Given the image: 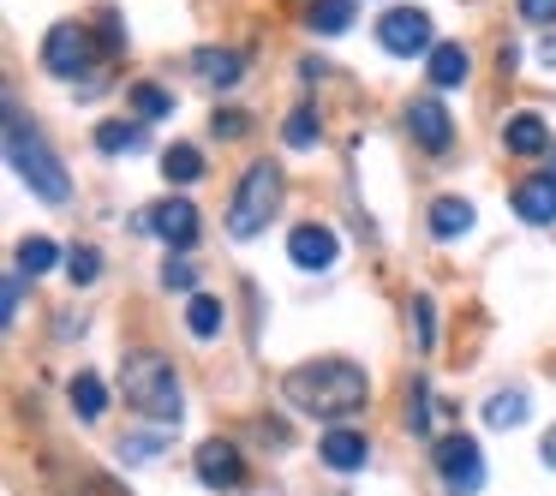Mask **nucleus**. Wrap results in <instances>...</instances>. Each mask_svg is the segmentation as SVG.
<instances>
[{"label": "nucleus", "instance_id": "obj_1", "mask_svg": "<svg viewBox=\"0 0 556 496\" xmlns=\"http://www.w3.org/2000/svg\"><path fill=\"white\" fill-rule=\"evenodd\" d=\"M281 395H288L305 419L341 424L371 400V377L353 359H312V365H293V371L281 377Z\"/></svg>", "mask_w": 556, "mask_h": 496}, {"label": "nucleus", "instance_id": "obj_2", "mask_svg": "<svg viewBox=\"0 0 556 496\" xmlns=\"http://www.w3.org/2000/svg\"><path fill=\"white\" fill-rule=\"evenodd\" d=\"M7 156H13L18 180H25L42 204H66V198H73V180H66L61 156L49 150V138L30 126V114L18 109V102H7Z\"/></svg>", "mask_w": 556, "mask_h": 496}, {"label": "nucleus", "instance_id": "obj_3", "mask_svg": "<svg viewBox=\"0 0 556 496\" xmlns=\"http://www.w3.org/2000/svg\"><path fill=\"white\" fill-rule=\"evenodd\" d=\"M121 395H126V407L144 412L150 424H180V412H186V395H180V377H174V365L162 359V353H150V347L126 353V365H121Z\"/></svg>", "mask_w": 556, "mask_h": 496}, {"label": "nucleus", "instance_id": "obj_4", "mask_svg": "<svg viewBox=\"0 0 556 496\" xmlns=\"http://www.w3.org/2000/svg\"><path fill=\"white\" fill-rule=\"evenodd\" d=\"M276 198H281V168L276 162H252L240 180V192H233L228 204V233L233 240H257V233L269 228V216H276Z\"/></svg>", "mask_w": 556, "mask_h": 496}, {"label": "nucleus", "instance_id": "obj_5", "mask_svg": "<svg viewBox=\"0 0 556 496\" xmlns=\"http://www.w3.org/2000/svg\"><path fill=\"white\" fill-rule=\"evenodd\" d=\"M431 455H437V472H443V491L448 496H479L484 491V448L472 443L467 431L443 436Z\"/></svg>", "mask_w": 556, "mask_h": 496}, {"label": "nucleus", "instance_id": "obj_6", "mask_svg": "<svg viewBox=\"0 0 556 496\" xmlns=\"http://www.w3.org/2000/svg\"><path fill=\"white\" fill-rule=\"evenodd\" d=\"M97 61H102V49L85 25H54L49 37H42V66H49L54 78H85Z\"/></svg>", "mask_w": 556, "mask_h": 496}, {"label": "nucleus", "instance_id": "obj_7", "mask_svg": "<svg viewBox=\"0 0 556 496\" xmlns=\"http://www.w3.org/2000/svg\"><path fill=\"white\" fill-rule=\"evenodd\" d=\"M377 42H383L395 61H413V54H431V13H419V7H395V13L377 18Z\"/></svg>", "mask_w": 556, "mask_h": 496}, {"label": "nucleus", "instance_id": "obj_8", "mask_svg": "<svg viewBox=\"0 0 556 496\" xmlns=\"http://www.w3.org/2000/svg\"><path fill=\"white\" fill-rule=\"evenodd\" d=\"M198 484L204 491H240L245 484V455L240 443H228V436H210V443H198Z\"/></svg>", "mask_w": 556, "mask_h": 496}, {"label": "nucleus", "instance_id": "obj_9", "mask_svg": "<svg viewBox=\"0 0 556 496\" xmlns=\"http://www.w3.org/2000/svg\"><path fill=\"white\" fill-rule=\"evenodd\" d=\"M288 257L305 269V276H324V269H336V257H341V240L324 228V221H300V228L288 233Z\"/></svg>", "mask_w": 556, "mask_h": 496}, {"label": "nucleus", "instance_id": "obj_10", "mask_svg": "<svg viewBox=\"0 0 556 496\" xmlns=\"http://www.w3.org/2000/svg\"><path fill=\"white\" fill-rule=\"evenodd\" d=\"M144 228L156 233L162 245H174V252H186V245L198 240V204H186V198H162V204H150Z\"/></svg>", "mask_w": 556, "mask_h": 496}, {"label": "nucleus", "instance_id": "obj_11", "mask_svg": "<svg viewBox=\"0 0 556 496\" xmlns=\"http://www.w3.org/2000/svg\"><path fill=\"white\" fill-rule=\"evenodd\" d=\"M407 132H413V144H419V150H431V156H443V150H448V138H455V126H448L443 102L419 97V102L407 109Z\"/></svg>", "mask_w": 556, "mask_h": 496}, {"label": "nucleus", "instance_id": "obj_12", "mask_svg": "<svg viewBox=\"0 0 556 496\" xmlns=\"http://www.w3.org/2000/svg\"><path fill=\"white\" fill-rule=\"evenodd\" d=\"M317 460L336 472H359L365 460H371V443H365V431H348V424H329L324 443H317Z\"/></svg>", "mask_w": 556, "mask_h": 496}, {"label": "nucleus", "instance_id": "obj_13", "mask_svg": "<svg viewBox=\"0 0 556 496\" xmlns=\"http://www.w3.org/2000/svg\"><path fill=\"white\" fill-rule=\"evenodd\" d=\"M515 209H520V221H532V228L556 221V174H532V180H520L515 186Z\"/></svg>", "mask_w": 556, "mask_h": 496}, {"label": "nucleus", "instance_id": "obj_14", "mask_svg": "<svg viewBox=\"0 0 556 496\" xmlns=\"http://www.w3.org/2000/svg\"><path fill=\"white\" fill-rule=\"evenodd\" d=\"M503 144L515 150V156H544V150H551V126H544L539 114H508Z\"/></svg>", "mask_w": 556, "mask_h": 496}, {"label": "nucleus", "instance_id": "obj_15", "mask_svg": "<svg viewBox=\"0 0 556 496\" xmlns=\"http://www.w3.org/2000/svg\"><path fill=\"white\" fill-rule=\"evenodd\" d=\"M425 73H431L437 90H455V85H467L472 61H467V49H460V42H437V49H431V66H425Z\"/></svg>", "mask_w": 556, "mask_h": 496}, {"label": "nucleus", "instance_id": "obj_16", "mask_svg": "<svg viewBox=\"0 0 556 496\" xmlns=\"http://www.w3.org/2000/svg\"><path fill=\"white\" fill-rule=\"evenodd\" d=\"M240 73H245L240 49H198V78H204V85L228 90V85H240Z\"/></svg>", "mask_w": 556, "mask_h": 496}, {"label": "nucleus", "instance_id": "obj_17", "mask_svg": "<svg viewBox=\"0 0 556 496\" xmlns=\"http://www.w3.org/2000/svg\"><path fill=\"white\" fill-rule=\"evenodd\" d=\"M66 395H73V412H78V419H102V412H109V389H102L97 371H78L73 383H66Z\"/></svg>", "mask_w": 556, "mask_h": 496}, {"label": "nucleus", "instance_id": "obj_18", "mask_svg": "<svg viewBox=\"0 0 556 496\" xmlns=\"http://www.w3.org/2000/svg\"><path fill=\"white\" fill-rule=\"evenodd\" d=\"M467 228H472V204H467V198H437V204H431V233H437V240H460Z\"/></svg>", "mask_w": 556, "mask_h": 496}, {"label": "nucleus", "instance_id": "obj_19", "mask_svg": "<svg viewBox=\"0 0 556 496\" xmlns=\"http://www.w3.org/2000/svg\"><path fill=\"white\" fill-rule=\"evenodd\" d=\"M484 424H491V431H515V424H527V395H520V389H496V395L484 400Z\"/></svg>", "mask_w": 556, "mask_h": 496}, {"label": "nucleus", "instance_id": "obj_20", "mask_svg": "<svg viewBox=\"0 0 556 496\" xmlns=\"http://www.w3.org/2000/svg\"><path fill=\"white\" fill-rule=\"evenodd\" d=\"M305 25H312L317 37H341V30L353 25V0H312V7H305Z\"/></svg>", "mask_w": 556, "mask_h": 496}, {"label": "nucleus", "instance_id": "obj_21", "mask_svg": "<svg viewBox=\"0 0 556 496\" xmlns=\"http://www.w3.org/2000/svg\"><path fill=\"white\" fill-rule=\"evenodd\" d=\"M126 109H132L138 120H162V114H174V97L162 85H132L126 90Z\"/></svg>", "mask_w": 556, "mask_h": 496}, {"label": "nucleus", "instance_id": "obj_22", "mask_svg": "<svg viewBox=\"0 0 556 496\" xmlns=\"http://www.w3.org/2000/svg\"><path fill=\"white\" fill-rule=\"evenodd\" d=\"M222 317H228V311H222V300H210V293H192V305H186V329H192L198 341H210V335H216V329H222Z\"/></svg>", "mask_w": 556, "mask_h": 496}, {"label": "nucleus", "instance_id": "obj_23", "mask_svg": "<svg viewBox=\"0 0 556 496\" xmlns=\"http://www.w3.org/2000/svg\"><path fill=\"white\" fill-rule=\"evenodd\" d=\"M162 174H168V180H180V186H192V180H204V156H198L192 144H174L168 156H162Z\"/></svg>", "mask_w": 556, "mask_h": 496}, {"label": "nucleus", "instance_id": "obj_24", "mask_svg": "<svg viewBox=\"0 0 556 496\" xmlns=\"http://www.w3.org/2000/svg\"><path fill=\"white\" fill-rule=\"evenodd\" d=\"M138 144H144V126H126V120H102L97 126V150H109V156L138 150Z\"/></svg>", "mask_w": 556, "mask_h": 496}, {"label": "nucleus", "instance_id": "obj_25", "mask_svg": "<svg viewBox=\"0 0 556 496\" xmlns=\"http://www.w3.org/2000/svg\"><path fill=\"white\" fill-rule=\"evenodd\" d=\"M54 257H61V245L37 233V240L18 245V276H42V269H54Z\"/></svg>", "mask_w": 556, "mask_h": 496}, {"label": "nucleus", "instance_id": "obj_26", "mask_svg": "<svg viewBox=\"0 0 556 496\" xmlns=\"http://www.w3.org/2000/svg\"><path fill=\"white\" fill-rule=\"evenodd\" d=\"M66 276H73V288H90V281L102 276V252L97 245H73V252H66Z\"/></svg>", "mask_w": 556, "mask_h": 496}, {"label": "nucleus", "instance_id": "obj_27", "mask_svg": "<svg viewBox=\"0 0 556 496\" xmlns=\"http://www.w3.org/2000/svg\"><path fill=\"white\" fill-rule=\"evenodd\" d=\"M317 132H324V126H317V114H312V109H293V114H288V126H281V138H288L293 150H312V144H317Z\"/></svg>", "mask_w": 556, "mask_h": 496}, {"label": "nucleus", "instance_id": "obj_28", "mask_svg": "<svg viewBox=\"0 0 556 496\" xmlns=\"http://www.w3.org/2000/svg\"><path fill=\"white\" fill-rule=\"evenodd\" d=\"M90 37H97V49H102V54H121V49H126V25H121V13H114V7H109V13H97V30H90Z\"/></svg>", "mask_w": 556, "mask_h": 496}, {"label": "nucleus", "instance_id": "obj_29", "mask_svg": "<svg viewBox=\"0 0 556 496\" xmlns=\"http://www.w3.org/2000/svg\"><path fill=\"white\" fill-rule=\"evenodd\" d=\"M162 288H180V293H192V288H198V269L186 264V257H168V264H162Z\"/></svg>", "mask_w": 556, "mask_h": 496}, {"label": "nucleus", "instance_id": "obj_30", "mask_svg": "<svg viewBox=\"0 0 556 496\" xmlns=\"http://www.w3.org/2000/svg\"><path fill=\"white\" fill-rule=\"evenodd\" d=\"M407 424H413V436H431V395H425V383L407 400Z\"/></svg>", "mask_w": 556, "mask_h": 496}, {"label": "nucleus", "instance_id": "obj_31", "mask_svg": "<svg viewBox=\"0 0 556 496\" xmlns=\"http://www.w3.org/2000/svg\"><path fill=\"white\" fill-rule=\"evenodd\" d=\"M210 132H216V138H245V132H252V120H245L240 109H222L216 120H210Z\"/></svg>", "mask_w": 556, "mask_h": 496}, {"label": "nucleus", "instance_id": "obj_32", "mask_svg": "<svg viewBox=\"0 0 556 496\" xmlns=\"http://www.w3.org/2000/svg\"><path fill=\"white\" fill-rule=\"evenodd\" d=\"M413 329H419V347L437 341V317H431V300H413Z\"/></svg>", "mask_w": 556, "mask_h": 496}, {"label": "nucleus", "instance_id": "obj_33", "mask_svg": "<svg viewBox=\"0 0 556 496\" xmlns=\"http://www.w3.org/2000/svg\"><path fill=\"white\" fill-rule=\"evenodd\" d=\"M520 18L527 25H556V0H520Z\"/></svg>", "mask_w": 556, "mask_h": 496}, {"label": "nucleus", "instance_id": "obj_34", "mask_svg": "<svg viewBox=\"0 0 556 496\" xmlns=\"http://www.w3.org/2000/svg\"><path fill=\"white\" fill-rule=\"evenodd\" d=\"M156 436H126V443H121V460H156Z\"/></svg>", "mask_w": 556, "mask_h": 496}, {"label": "nucleus", "instance_id": "obj_35", "mask_svg": "<svg viewBox=\"0 0 556 496\" xmlns=\"http://www.w3.org/2000/svg\"><path fill=\"white\" fill-rule=\"evenodd\" d=\"M85 496H126V491H121V479H109V472H90V479H85Z\"/></svg>", "mask_w": 556, "mask_h": 496}, {"label": "nucleus", "instance_id": "obj_36", "mask_svg": "<svg viewBox=\"0 0 556 496\" xmlns=\"http://www.w3.org/2000/svg\"><path fill=\"white\" fill-rule=\"evenodd\" d=\"M18 305H25V276H13V281H7V305H0V317L13 323V317H18Z\"/></svg>", "mask_w": 556, "mask_h": 496}, {"label": "nucleus", "instance_id": "obj_37", "mask_svg": "<svg viewBox=\"0 0 556 496\" xmlns=\"http://www.w3.org/2000/svg\"><path fill=\"white\" fill-rule=\"evenodd\" d=\"M544 467H556V424L544 431Z\"/></svg>", "mask_w": 556, "mask_h": 496}]
</instances>
